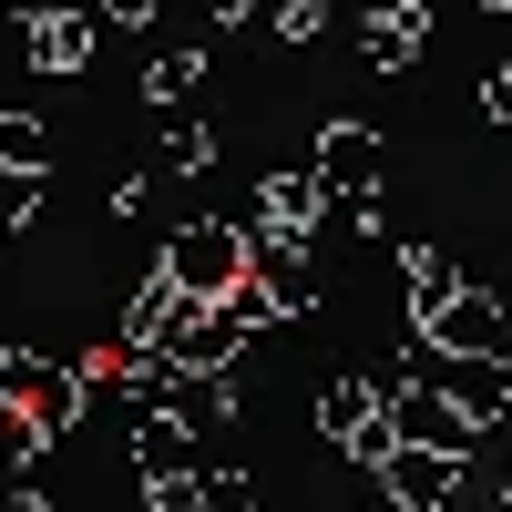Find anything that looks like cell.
<instances>
[{"mask_svg": "<svg viewBox=\"0 0 512 512\" xmlns=\"http://www.w3.org/2000/svg\"><path fill=\"white\" fill-rule=\"evenodd\" d=\"M0 400H21V410H41V420H72V379H62L52 359H0Z\"/></svg>", "mask_w": 512, "mask_h": 512, "instance_id": "4", "label": "cell"}, {"mask_svg": "<svg viewBox=\"0 0 512 512\" xmlns=\"http://www.w3.org/2000/svg\"><path fill=\"white\" fill-rule=\"evenodd\" d=\"M318 185H328V195L369 185V134H359V123H338V134H328V164H318Z\"/></svg>", "mask_w": 512, "mask_h": 512, "instance_id": "6", "label": "cell"}, {"mask_svg": "<svg viewBox=\"0 0 512 512\" xmlns=\"http://www.w3.org/2000/svg\"><path fill=\"white\" fill-rule=\"evenodd\" d=\"M236 236H175V287H195V308H205V297H226L236 287Z\"/></svg>", "mask_w": 512, "mask_h": 512, "instance_id": "3", "label": "cell"}, {"mask_svg": "<svg viewBox=\"0 0 512 512\" xmlns=\"http://www.w3.org/2000/svg\"><path fill=\"white\" fill-rule=\"evenodd\" d=\"M308 205H318V185H308V175L267 185V216H277V236H297V226H308Z\"/></svg>", "mask_w": 512, "mask_h": 512, "instance_id": "7", "label": "cell"}, {"mask_svg": "<svg viewBox=\"0 0 512 512\" xmlns=\"http://www.w3.org/2000/svg\"><path fill=\"white\" fill-rule=\"evenodd\" d=\"M318 420H328V441L400 451V420H390V400H379V390H328V400H318Z\"/></svg>", "mask_w": 512, "mask_h": 512, "instance_id": "2", "label": "cell"}, {"mask_svg": "<svg viewBox=\"0 0 512 512\" xmlns=\"http://www.w3.org/2000/svg\"><path fill=\"white\" fill-rule=\"evenodd\" d=\"M195 512H256V482H246V472H216V482H195Z\"/></svg>", "mask_w": 512, "mask_h": 512, "instance_id": "8", "label": "cell"}, {"mask_svg": "<svg viewBox=\"0 0 512 512\" xmlns=\"http://www.w3.org/2000/svg\"><path fill=\"white\" fill-rule=\"evenodd\" d=\"M451 482H461V451H431V441H400V451H390V492H400L410 512L451 502Z\"/></svg>", "mask_w": 512, "mask_h": 512, "instance_id": "1", "label": "cell"}, {"mask_svg": "<svg viewBox=\"0 0 512 512\" xmlns=\"http://www.w3.org/2000/svg\"><path fill=\"white\" fill-rule=\"evenodd\" d=\"M0 164H41V123H21V113L0 123Z\"/></svg>", "mask_w": 512, "mask_h": 512, "instance_id": "9", "label": "cell"}, {"mask_svg": "<svg viewBox=\"0 0 512 512\" xmlns=\"http://www.w3.org/2000/svg\"><path fill=\"white\" fill-rule=\"evenodd\" d=\"M441 400L461 410V431H472V420H492V410H502V369H492V359H461V369H441Z\"/></svg>", "mask_w": 512, "mask_h": 512, "instance_id": "5", "label": "cell"}, {"mask_svg": "<svg viewBox=\"0 0 512 512\" xmlns=\"http://www.w3.org/2000/svg\"><path fill=\"white\" fill-rule=\"evenodd\" d=\"M41 62L72 72V62H82V21H52V31H41Z\"/></svg>", "mask_w": 512, "mask_h": 512, "instance_id": "10", "label": "cell"}]
</instances>
